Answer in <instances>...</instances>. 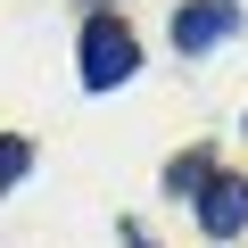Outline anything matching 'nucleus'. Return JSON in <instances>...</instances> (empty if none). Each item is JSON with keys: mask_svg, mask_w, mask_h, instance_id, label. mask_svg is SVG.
<instances>
[{"mask_svg": "<svg viewBox=\"0 0 248 248\" xmlns=\"http://www.w3.org/2000/svg\"><path fill=\"white\" fill-rule=\"evenodd\" d=\"M25 166H33V157H25V141H0V190H9Z\"/></svg>", "mask_w": 248, "mask_h": 248, "instance_id": "39448f33", "label": "nucleus"}, {"mask_svg": "<svg viewBox=\"0 0 248 248\" xmlns=\"http://www.w3.org/2000/svg\"><path fill=\"white\" fill-rule=\"evenodd\" d=\"M133 66H141V42L124 33L116 17H91V25H83V83H91V91L133 83Z\"/></svg>", "mask_w": 248, "mask_h": 248, "instance_id": "f257e3e1", "label": "nucleus"}, {"mask_svg": "<svg viewBox=\"0 0 248 248\" xmlns=\"http://www.w3.org/2000/svg\"><path fill=\"white\" fill-rule=\"evenodd\" d=\"M166 182H174V190H207V157H174Z\"/></svg>", "mask_w": 248, "mask_h": 248, "instance_id": "20e7f679", "label": "nucleus"}, {"mask_svg": "<svg viewBox=\"0 0 248 248\" xmlns=\"http://www.w3.org/2000/svg\"><path fill=\"white\" fill-rule=\"evenodd\" d=\"M240 33V0H182L174 9V50H215Z\"/></svg>", "mask_w": 248, "mask_h": 248, "instance_id": "f03ea898", "label": "nucleus"}, {"mask_svg": "<svg viewBox=\"0 0 248 248\" xmlns=\"http://www.w3.org/2000/svg\"><path fill=\"white\" fill-rule=\"evenodd\" d=\"M199 223H207L215 240H232V232L248 223V182H240V174H207V199H199Z\"/></svg>", "mask_w": 248, "mask_h": 248, "instance_id": "7ed1b4c3", "label": "nucleus"}]
</instances>
